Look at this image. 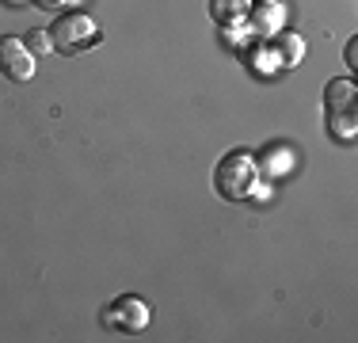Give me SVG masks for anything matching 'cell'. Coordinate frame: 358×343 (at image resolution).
Here are the masks:
<instances>
[{"label":"cell","mask_w":358,"mask_h":343,"mask_svg":"<svg viewBox=\"0 0 358 343\" xmlns=\"http://www.w3.org/2000/svg\"><path fill=\"white\" fill-rule=\"evenodd\" d=\"M255 183H259V168H255L252 153L233 149L214 164V187H217V195L225 202H244Z\"/></svg>","instance_id":"obj_2"},{"label":"cell","mask_w":358,"mask_h":343,"mask_svg":"<svg viewBox=\"0 0 358 343\" xmlns=\"http://www.w3.org/2000/svg\"><path fill=\"white\" fill-rule=\"evenodd\" d=\"M244 57H248V65L255 69L259 76H275V73H282V57H278V50L271 46V38H259V42H252L248 50H244Z\"/></svg>","instance_id":"obj_7"},{"label":"cell","mask_w":358,"mask_h":343,"mask_svg":"<svg viewBox=\"0 0 358 343\" xmlns=\"http://www.w3.org/2000/svg\"><path fill=\"white\" fill-rule=\"evenodd\" d=\"M255 0H210V15H214V23H236L248 15V8Z\"/></svg>","instance_id":"obj_11"},{"label":"cell","mask_w":358,"mask_h":343,"mask_svg":"<svg viewBox=\"0 0 358 343\" xmlns=\"http://www.w3.org/2000/svg\"><path fill=\"white\" fill-rule=\"evenodd\" d=\"M324 118H328V134L336 141H355L358 134V88L351 76L324 84Z\"/></svg>","instance_id":"obj_1"},{"label":"cell","mask_w":358,"mask_h":343,"mask_svg":"<svg viewBox=\"0 0 358 343\" xmlns=\"http://www.w3.org/2000/svg\"><path fill=\"white\" fill-rule=\"evenodd\" d=\"M8 4H27V0H8Z\"/></svg>","instance_id":"obj_14"},{"label":"cell","mask_w":358,"mask_h":343,"mask_svg":"<svg viewBox=\"0 0 358 343\" xmlns=\"http://www.w3.org/2000/svg\"><path fill=\"white\" fill-rule=\"evenodd\" d=\"M23 46H27L35 57H46V54H54V42H50V31H31L27 38H23Z\"/></svg>","instance_id":"obj_12"},{"label":"cell","mask_w":358,"mask_h":343,"mask_svg":"<svg viewBox=\"0 0 358 343\" xmlns=\"http://www.w3.org/2000/svg\"><path fill=\"white\" fill-rule=\"evenodd\" d=\"M152 321V309L138 294H122L103 309V328L110 332H145Z\"/></svg>","instance_id":"obj_4"},{"label":"cell","mask_w":358,"mask_h":343,"mask_svg":"<svg viewBox=\"0 0 358 343\" xmlns=\"http://www.w3.org/2000/svg\"><path fill=\"white\" fill-rule=\"evenodd\" d=\"M99 38H103V34H99V23L84 12H65V15H57V23L50 27V42H54V50L65 57H76V54H84V50H92Z\"/></svg>","instance_id":"obj_3"},{"label":"cell","mask_w":358,"mask_h":343,"mask_svg":"<svg viewBox=\"0 0 358 343\" xmlns=\"http://www.w3.org/2000/svg\"><path fill=\"white\" fill-rule=\"evenodd\" d=\"M343 62H347V69H358V38H351V42H347V50H343Z\"/></svg>","instance_id":"obj_13"},{"label":"cell","mask_w":358,"mask_h":343,"mask_svg":"<svg viewBox=\"0 0 358 343\" xmlns=\"http://www.w3.org/2000/svg\"><path fill=\"white\" fill-rule=\"evenodd\" d=\"M244 20H248L255 38H271V34H278L286 27V4L282 0H255Z\"/></svg>","instance_id":"obj_6"},{"label":"cell","mask_w":358,"mask_h":343,"mask_svg":"<svg viewBox=\"0 0 358 343\" xmlns=\"http://www.w3.org/2000/svg\"><path fill=\"white\" fill-rule=\"evenodd\" d=\"M221 38H225L229 50H236V54H244V50L252 46V42H259L248 27V20H236V23H221Z\"/></svg>","instance_id":"obj_10"},{"label":"cell","mask_w":358,"mask_h":343,"mask_svg":"<svg viewBox=\"0 0 358 343\" xmlns=\"http://www.w3.org/2000/svg\"><path fill=\"white\" fill-rule=\"evenodd\" d=\"M271 46L278 50V57H282V65L286 69H297L305 62V38L297 31H278V34H271Z\"/></svg>","instance_id":"obj_8"},{"label":"cell","mask_w":358,"mask_h":343,"mask_svg":"<svg viewBox=\"0 0 358 343\" xmlns=\"http://www.w3.org/2000/svg\"><path fill=\"white\" fill-rule=\"evenodd\" d=\"M255 168H259V172H267L271 179H282L286 172L294 168V153H289L286 145H278V149H267L259 160H255Z\"/></svg>","instance_id":"obj_9"},{"label":"cell","mask_w":358,"mask_h":343,"mask_svg":"<svg viewBox=\"0 0 358 343\" xmlns=\"http://www.w3.org/2000/svg\"><path fill=\"white\" fill-rule=\"evenodd\" d=\"M35 69H38V57L23 46V38H12V34L0 38V73H4L8 80L27 84L31 76H35Z\"/></svg>","instance_id":"obj_5"}]
</instances>
